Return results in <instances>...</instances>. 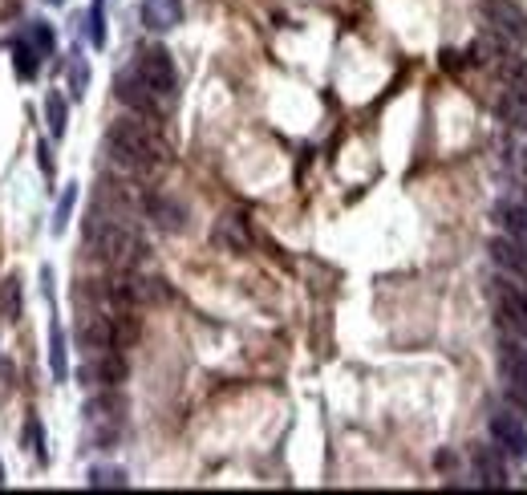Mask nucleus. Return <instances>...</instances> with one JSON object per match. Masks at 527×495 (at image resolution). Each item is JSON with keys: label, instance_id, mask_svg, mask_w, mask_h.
Returning <instances> with one entry per match:
<instances>
[{"label": "nucleus", "instance_id": "obj_25", "mask_svg": "<svg viewBox=\"0 0 527 495\" xmlns=\"http://www.w3.org/2000/svg\"><path fill=\"white\" fill-rule=\"evenodd\" d=\"M29 438H32V451H37V459H49L45 438H41V426H37V422H29Z\"/></svg>", "mask_w": 527, "mask_h": 495}, {"label": "nucleus", "instance_id": "obj_11", "mask_svg": "<svg viewBox=\"0 0 527 495\" xmlns=\"http://www.w3.org/2000/svg\"><path fill=\"white\" fill-rule=\"evenodd\" d=\"M491 260L507 276H515V280H527V243L511 240V235H499V240H491Z\"/></svg>", "mask_w": 527, "mask_h": 495}, {"label": "nucleus", "instance_id": "obj_15", "mask_svg": "<svg viewBox=\"0 0 527 495\" xmlns=\"http://www.w3.org/2000/svg\"><path fill=\"white\" fill-rule=\"evenodd\" d=\"M215 243H223V248H232V252H243V248H248V227H243V219H240V215L219 219Z\"/></svg>", "mask_w": 527, "mask_h": 495}, {"label": "nucleus", "instance_id": "obj_19", "mask_svg": "<svg viewBox=\"0 0 527 495\" xmlns=\"http://www.w3.org/2000/svg\"><path fill=\"white\" fill-rule=\"evenodd\" d=\"M73 203H77V183L65 187V195L57 199V211H53V235H61L69 227V215H73Z\"/></svg>", "mask_w": 527, "mask_h": 495}, {"label": "nucleus", "instance_id": "obj_27", "mask_svg": "<svg viewBox=\"0 0 527 495\" xmlns=\"http://www.w3.org/2000/svg\"><path fill=\"white\" fill-rule=\"evenodd\" d=\"M0 483H5V467H0Z\"/></svg>", "mask_w": 527, "mask_h": 495}, {"label": "nucleus", "instance_id": "obj_17", "mask_svg": "<svg viewBox=\"0 0 527 495\" xmlns=\"http://www.w3.org/2000/svg\"><path fill=\"white\" fill-rule=\"evenodd\" d=\"M49 370H53V381L69 378V362H65V333H61V325L57 321H53V329H49Z\"/></svg>", "mask_w": 527, "mask_h": 495}, {"label": "nucleus", "instance_id": "obj_14", "mask_svg": "<svg viewBox=\"0 0 527 495\" xmlns=\"http://www.w3.org/2000/svg\"><path fill=\"white\" fill-rule=\"evenodd\" d=\"M475 471H478V483L483 487H507V471H503V459L495 454V446H478Z\"/></svg>", "mask_w": 527, "mask_h": 495}, {"label": "nucleus", "instance_id": "obj_9", "mask_svg": "<svg viewBox=\"0 0 527 495\" xmlns=\"http://www.w3.org/2000/svg\"><path fill=\"white\" fill-rule=\"evenodd\" d=\"M491 438L499 443V451L515 454V459H527V426L515 418V414H491Z\"/></svg>", "mask_w": 527, "mask_h": 495}, {"label": "nucleus", "instance_id": "obj_10", "mask_svg": "<svg viewBox=\"0 0 527 495\" xmlns=\"http://www.w3.org/2000/svg\"><path fill=\"white\" fill-rule=\"evenodd\" d=\"M142 207L162 232H186V207L178 199H170V195H146Z\"/></svg>", "mask_w": 527, "mask_h": 495}, {"label": "nucleus", "instance_id": "obj_20", "mask_svg": "<svg viewBox=\"0 0 527 495\" xmlns=\"http://www.w3.org/2000/svg\"><path fill=\"white\" fill-rule=\"evenodd\" d=\"M24 37L37 45V53L41 57H49L53 53V45H57V37H53V29H49L45 21H29V29H24Z\"/></svg>", "mask_w": 527, "mask_h": 495}, {"label": "nucleus", "instance_id": "obj_12", "mask_svg": "<svg viewBox=\"0 0 527 495\" xmlns=\"http://www.w3.org/2000/svg\"><path fill=\"white\" fill-rule=\"evenodd\" d=\"M142 24L150 32H170L183 24V0H142Z\"/></svg>", "mask_w": 527, "mask_h": 495}, {"label": "nucleus", "instance_id": "obj_18", "mask_svg": "<svg viewBox=\"0 0 527 495\" xmlns=\"http://www.w3.org/2000/svg\"><path fill=\"white\" fill-rule=\"evenodd\" d=\"M45 118H49V134L61 138L65 134V122H69V110H65V97L57 94V89H49V94H45Z\"/></svg>", "mask_w": 527, "mask_h": 495}, {"label": "nucleus", "instance_id": "obj_6", "mask_svg": "<svg viewBox=\"0 0 527 495\" xmlns=\"http://www.w3.org/2000/svg\"><path fill=\"white\" fill-rule=\"evenodd\" d=\"M114 94H118L122 105H130V110L142 114V118H162V97L154 94V89L146 86L142 78H138L134 65H130L126 73H118V81H114Z\"/></svg>", "mask_w": 527, "mask_h": 495}, {"label": "nucleus", "instance_id": "obj_21", "mask_svg": "<svg viewBox=\"0 0 527 495\" xmlns=\"http://www.w3.org/2000/svg\"><path fill=\"white\" fill-rule=\"evenodd\" d=\"M126 471L122 467H94L89 471V487H126Z\"/></svg>", "mask_w": 527, "mask_h": 495}, {"label": "nucleus", "instance_id": "obj_8", "mask_svg": "<svg viewBox=\"0 0 527 495\" xmlns=\"http://www.w3.org/2000/svg\"><path fill=\"white\" fill-rule=\"evenodd\" d=\"M77 378L94 381V386H118L126 378V362H122L118 349H94V357L77 370Z\"/></svg>", "mask_w": 527, "mask_h": 495}, {"label": "nucleus", "instance_id": "obj_23", "mask_svg": "<svg viewBox=\"0 0 527 495\" xmlns=\"http://www.w3.org/2000/svg\"><path fill=\"white\" fill-rule=\"evenodd\" d=\"M86 86H89V65H86V57H77V61L69 65V94L81 97L86 94Z\"/></svg>", "mask_w": 527, "mask_h": 495}, {"label": "nucleus", "instance_id": "obj_24", "mask_svg": "<svg viewBox=\"0 0 527 495\" xmlns=\"http://www.w3.org/2000/svg\"><path fill=\"white\" fill-rule=\"evenodd\" d=\"M5 316H8V321H16V316H21V289H16V280L5 284Z\"/></svg>", "mask_w": 527, "mask_h": 495}, {"label": "nucleus", "instance_id": "obj_1", "mask_svg": "<svg viewBox=\"0 0 527 495\" xmlns=\"http://www.w3.org/2000/svg\"><path fill=\"white\" fill-rule=\"evenodd\" d=\"M81 235H86L89 256L105 260V264H114V268H134L146 260V240L122 215H114V211L105 215L102 207H94L86 227H81Z\"/></svg>", "mask_w": 527, "mask_h": 495}, {"label": "nucleus", "instance_id": "obj_28", "mask_svg": "<svg viewBox=\"0 0 527 495\" xmlns=\"http://www.w3.org/2000/svg\"><path fill=\"white\" fill-rule=\"evenodd\" d=\"M49 5H61V0H49Z\"/></svg>", "mask_w": 527, "mask_h": 495}, {"label": "nucleus", "instance_id": "obj_22", "mask_svg": "<svg viewBox=\"0 0 527 495\" xmlns=\"http://www.w3.org/2000/svg\"><path fill=\"white\" fill-rule=\"evenodd\" d=\"M89 41H94V49L105 45V13H102V0H94V8H89Z\"/></svg>", "mask_w": 527, "mask_h": 495}, {"label": "nucleus", "instance_id": "obj_4", "mask_svg": "<svg viewBox=\"0 0 527 495\" xmlns=\"http://www.w3.org/2000/svg\"><path fill=\"white\" fill-rule=\"evenodd\" d=\"M491 300H495V308H499L503 325H511V333L527 341V292H523V284H515V276H499V280L491 284Z\"/></svg>", "mask_w": 527, "mask_h": 495}, {"label": "nucleus", "instance_id": "obj_26", "mask_svg": "<svg viewBox=\"0 0 527 495\" xmlns=\"http://www.w3.org/2000/svg\"><path fill=\"white\" fill-rule=\"evenodd\" d=\"M41 170H45V179L53 175V159H49V146L45 142H41Z\"/></svg>", "mask_w": 527, "mask_h": 495}, {"label": "nucleus", "instance_id": "obj_3", "mask_svg": "<svg viewBox=\"0 0 527 495\" xmlns=\"http://www.w3.org/2000/svg\"><path fill=\"white\" fill-rule=\"evenodd\" d=\"M134 69L138 78L146 81V86L154 89V94L162 97V102H170V97L178 94V73H175V61H170V53L162 45H150L142 49V53L134 57Z\"/></svg>", "mask_w": 527, "mask_h": 495}, {"label": "nucleus", "instance_id": "obj_13", "mask_svg": "<svg viewBox=\"0 0 527 495\" xmlns=\"http://www.w3.org/2000/svg\"><path fill=\"white\" fill-rule=\"evenodd\" d=\"M495 224L503 227V235L527 243V199H503L495 207Z\"/></svg>", "mask_w": 527, "mask_h": 495}, {"label": "nucleus", "instance_id": "obj_16", "mask_svg": "<svg viewBox=\"0 0 527 495\" xmlns=\"http://www.w3.org/2000/svg\"><path fill=\"white\" fill-rule=\"evenodd\" d=\"M13 65H16V73H21L24 81H29V78H37L41 53H37V45H32L29 37H16V41H13Z\"/></svg>", "mask_w": 527, "mask_h": 495}, {"label": "nucleus", "instance_id": "obj_5", "mask_svg": "<svg viewBox=\"0 0 527 495\" xmlns=\"http://www.w3.org/2000/svg\"><path fill=\"white\" fill-rule=\"evenodd\" d=\"M499 373H503V386H507L511 402L527 414V349L519 341H503L499 345Z\"/></svg>", "mask_w": 527, "mask_h": 495}, {"label": "nucleus", "instance_id": "obj_7", "mask_svg": "<svg viewBox=\"0 0 527 495\" xmlns=\"http://www.w3.org/2000/svg\"><path fill=\"white\" fill-rule=\"evenodd\" d=\"M478 8L503 37H511L515 45H527V13L515 0H478Z\"/></svg>", "mask_w": 527, "mask_h": 495}, {"label": "nucleus", "instance_id": "obj_2", "mask_svg": "<svg viewBox=\"0 0 527 495\" xmlns=\"http://www.w3.org/2000/svg\"><path fill=\"white\" fill-rule=\"evenodd\" d=\"M105 154H110L118 167L146 175V170L162 167V162L170 159V146L162 142V138L154 134L146 122H138V118H118L110 130H105Z\"/></svg>", "mask_w": 527, "mask_h": 495}]
</instances>
